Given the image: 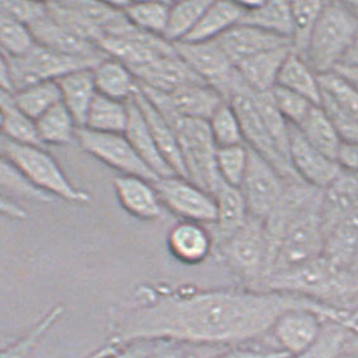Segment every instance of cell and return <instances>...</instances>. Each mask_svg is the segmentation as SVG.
<instances>
[{"label":"cell","instance_id":"24","mask_svg":"<svg viewBox=\"0 0 358 358\" xmlns=\"http://www.w3.org/2000/svg\"><path fill=\"white\" fill-rule=\"evenodd\" d=\"M128 106H129V120H128L124 136L132 145L134 151L147 166L159 176V179L178 176L159 152L151 129L133 98L128 101Z\"/></svg>","mask_w":358,"mask_h":358},{"label":"cell","instance_id":"14","mask_svg":"<svg viewBox=\"0 0 358 358\" xmlns=\"http://www.w3.org/2000/svg\"><path fill=\"white\" fill-rule=\"evenodd\" d=\"M289 161L294 173L306 185L324 192L342 173L336 159L313 147L296 127L290 124Z\"/></svg>","mask_w":358,"mask_h":358},{"label":"cell","instance_id":"38","mask_svg":"<svg viewBox=\"0 0 358 358\" xmlns=\"http://www.w3.org/2000/svg\"><path fill=\"white\" fill-rule=\"evenodd\" d=\"M325 1H292V48L300 57H304L313 31Z\"/></svg>","mask_w":358,"mask_h":358},{"label":"cell","instance_id":"19","mask_svg":"<svg viewBox=\"0 0 358 358\" xmlns=\"http://www.w3.org/2000/svg\"><path fill=\"white\" fill-rule=\"evenodd\" d=\"M167 247L181 264L199 265L214 251V238L204 224L182 220L170 229Z\"/></svg>","mask_w":358,"mask_h":358},{"label":"cell","instance_id":"37","mask_svg":"<svg viewBox=\"0 0 358 358\" xmlns=\"http://www.w3.org/2000/svg\"><path fill=\"white\" fill-rule=\"evenodd\" d=\"M64 312L65 308L62 306H55L51 308L20 338L15 339L14 342L1 350V358H31L34 350L42 342V339L46 337L50 329L64 315Z\"/></svg>","mask_w":358,"mask_h":358},{"label":"cell","instance_id":"58","mask_svg":"<svg viewBox=\"0 0 358 358\" xmlns=\"http://www.w3.org/2000/svg\"><path fill=\"white\" fill-rule=\"evenodd\" d=\"M347 4L350 6L352 9V12L356 14V17L358 18V1H347Z\"/></svg>","mask_w":358,"mask_h":358},{"label":"cell","instance_id":"53","mask_svg":"<svg viewBox=\"0 0 358 358\" xmlns=\"http://www.w3.org/2000/svg\"><path fill=\"white\" fill-rule=\"evenodd\" d=\"M150 358H187L176 343L167 341H152Z\"/></svg>","mask_w":358,"mask_h":358},{"label":"cell","instance_id":"35","mask_svg":"<svg viewBox=\"0 0 358 358\" xmlns=\"http://www.w3.org/2000/svg\"><path fill=\"white\" fill-rule=\"evenodd\" d=\"M14 104L29 118L37 120L62 101L57 81H43L12 94Z\"/></svg>","mask_w":358,"mask_h":358},{"label":"cell","instance_id":"22","mask_svg":"<svg viewBox=\"0 0 358 358\" xmlns=\"http://www.w3.org/2000/svg\"><path fill=\"white\" fill-rule=\"evenodd\" d=\"M292 46L259 53L237 65L241 79L253 93H270L279 80L280 71L292 52Z\"/></svg>","mask_w":358,"mask_h":358},{"label":"cell","instance_id":"13","mask_svg":"<svg viewBox=\"0 0 358 358\" xmlns=\"http://www.w3.org/2000/svg\"><path fill=\"white\" fill-rule=\"evenodd\" d=\"M162 206L182 220L213 226L217 220V204L210 192L181 176L161 178L153 182Z\"/></svg>","mask_w":358,"mask_h":358},{"label":"cell","instance_id":"59","mask_svg":"<svg viewBox=\"0 0 358 358\" xmlns=\"http://www.w3.org/2000/svg\"><path fill=\"white\" fill-rule=\"evenodd\" d=\"M339 358H358V353H343Z\"/></svg>","mask_w":358,"mask_h":358},{"label":"cell","instance_id":"41","mask_svg":"<svg viewBox=\"0 0 358 358\" xmlns=\"http://www.w3.org/2000/svg\"><path fill=\"white\" fill-rule=\"evenodd\" d=\"M0 41L1 55L7 57H20L37 45L29 26L6 13L0 15Z\"/></svg>","mask_w":358,"mask_h":358},{"label":"cell","instance_id":"42","mask_svg":"<svg viewBox=\"0 0 358 358\" xmlns=\"http://www.w3.org/2000/svg\"><path fill=\"white\" fill-rule=\"evenodd\" d=\"M208 124L218 148L245 145L238 115L229 101H224L219 106Z\"/></svg>","mask_w":358,"mask_h":358},{"label":"cell","instance_id":"9","mask_svg":"<svg viewBox=\"0 0 358 358\" xmlns=\"http://www.w3.org/2000/svg\"><path fill=\"white\" fill-rule=\"evenodd\" d=\"M228 101L232 104L238 115L245 146L259 153L266 161H268L285 179L301 181L296 176V173H294L290 162L281 153L279 147L276 146L275 141L272 140L271 134L267 131L265 123L261 118L253 93L245 87L241 76H238Z\"/></svg>","mask_w":358,"mask_h":358},{"label":"cell","instance_id":"43","mask_svg":"<svg viewBox=\"0 0 358 358\" xmlns=\"http://www.w3.org/2000/svg\"><path fill=\"white\" fill-rule=\"evenodd\" d=\"M322 96L358 120V90L336 71L319 75Z\"/></svg>","mask_w":358,"mask_h":358},{"label":"cell","instance_id":"5","mask_svg":"<svg viewBox=\"0 0 358 358\" xmlns=\"http://www.w3.org/2000/svg\"><path fill=\"white\" fill-rule=\"evenodd\" d=\"M214 251L247 289L264 290L270 275L265 220L250 215L245 226L215 245Z\"/></svg>","mask_w":358,"mask_h":358},{"label":"cell","instance_id":"12","mask_svg":"<svg viewBox=\"0 0 358 358\" xmlns=\"http://www.w3.org/2000/svg\"><path fill=\"white\" fill-rule=\"evenodd\" d=\"M289 182L290 180L250 148L247 173L239 189L251 217L265 220L282 199Z\"/></svg>","mask_w":358,"mask_h":358},{"label":"cell","instance_id":"15","mask_svg":"<svg viewBox=\"0 0 358 358\" xmlns=\"http://www.w3.org/2000/svg\"><path fill=\"white\" fill-rule=\"evenodd\" d=\"M327 322L310 309H292L276 320L271 333L279 350L295 357L317 345Z\"/></svg>","mask_w":358,"mask_h":358},{"label":"cell","instance_id":"57","mask_svg":"<svg viewBox=\"0 0 358 358\" xmlns=\"http://www.w3.org/2000/svg\"><path fill=\"white\" fill-rule=\"evenodd\" d=\"M343 353H358V336L352 334L347 345H345V352Z\"/></svg>","mask_w":358,"mask_h":358},{"label":"cell","instance_id":"47","mask_svg":"<svg viewBox=\"0 0 358 358\" xmlns=\"http://www.w3.org/2000/svg\"><path fill=\"white\" fill-rule=\"evenodd\" d=\"M273 100L289 124L299 128L317 104L284 87H276L271 92Z\"/></svg>","mask_w":358,"mask_h":358},{"label":"cell","instance_id":"6","mask_svg":"<svg viewBox=\"0 0 358 358\" xmlns=\"http://www.w3.org/2000/svg\"><path fill=\"white\" fill-rule=\"evenodd\" d=\"M322 199L323 192L317 194L294 215L281 239L271 275L306 265L324 256Z\"/></svg>","mask_w":358,"mask_h":358},{"label":"cell","instance_id":"7","mask_svg":"<svg viewBox=\"0 0 358 358\" xmlns=\"http://www.w3.org/2000/svg\"><path fill=\"white\" fill-rule=\"evenodd\" d=\"M1 159H7L20 173L53 198L85 204L90 201L87 192H81L69 180L57 161L43 147L20 145L1 137Z\"/></svg>","mask_w":358,"mask_h":358},{"label":"cell","instance_id":"50","mask_svg":"<svg viewBox=\"0 0 358 358\" xmlns=\"http://www.w3.org/2000/svg\"><path fill=\"white\" fill-rule=\"evenodd\" d=\"M1 13L9 14L15 20H20L27 26H31L36 20H40L47 14V3L41 1H1Z\"/></svg>","mask_w":358,"mask_h":358},{"label":"cell","instance_id":"8","mask_svg":"<svg viewBox=\"0 0 358 358\" xmlns=\"http://www.w3.org/2000/svg\"><path fill=\"white\" fill-rule=\"evenodd\" d=\"M165 117L178 136L187 179L214 195L223 181L217 169L218 147L214 143L208 122L187 120L176 110Z\"/></svg>","mask_w":358,"mask_h":358},{"label":"cell","instance_id":"18","mask_svg":"<svg viewBox=\"0 0 358 358\" xmlns=\"http://www.w3.org/2000/svg\"><path fill=\"white\" fill-rule=\"evenodd\" d=\"M113 185L120 206L134 218L156 220L162 215V203L152 181L120 175L114 179Z\"/></svg>","mask_w":358,"mask_h":358},{"label":"cell","instance_id":"23","mask_svg":"<svg viewBox=\"0 0 358 358\" xmlns=\"http://www.w3.org/2000/svg\"><path fill=\"white\" fill-rule=\"evenodd\" d=\"M217 204V220L210 231L214 238V247L220 245L226 239L245 226L250 218L245 196L239 187L222 182L214 192Z\"/></svg>","mask_w":358,"mask_h":358},{"label":"cell","instance_id":"32","mask_svg":"<svg viewBox=\"0 0 358 358\" xmlns=\"http://www.w3.org/2000/svg\"><path fill=\"white\" fill-rule=\"evenodd\" d=\"M128 101L112 99L98 94L90 106L84 128L94 132L124 134L129 120Z\"/></svg>","mask_w":358,"mask_h":358},{"label":"cell","instance_id":"33","mask_svg":"<svg viewBox=\"0 0 358 358\" xmlns=\"http://www.w3.org/2000/svg\"><path fill=\"white\" fill-rule=\"evenodd\" d=\"M36 124L41 142L45 147L69 145L71 141L76 140V132L79 129L73 114L62 101L36 120Z\"/></svg>","mask_w":358,"mask_h":358},{"label":"cell","instance_id":"48","mask_svg":"<svg viewBox=\"0 0 358 358\" xmlns=\"http://www.w3.org/2000/svg\"><path fill=\"white\" fill-rule=\"evenodd\" d=\"M319 106L327 114L328 120H331L343 143H358V120L352 117L351 114L345 113L323 96Z\"/></svg>","mask_w":358,"mask_h":358},{"label":"cell","instance_id":"26","mask_svg":"<svg viewBox=\"0 0 358 358\" xmlns=\"http://www.w3.org/2000/svg\"><path fill=\"white\" fill-rule=\"evenodd\" d=\"M175 109L187 120L209 122L219 106L228 100L204 83L190 84L169 94Z\"/></svg>","mask_w":358,"mask_h":358},{"label":"cell","instance_id":"1","mask_svg":"<svg viewBox=\"0 0 358 358\" xmlns=\"http://www.w3.org/2000/svg\"><path fill=\"white\" fill-rule=\"evenodd\" d=\"M310 309L356 332L355 318L294 294L252 289H142L132 304L114 309L106 341L117 345L167 341L237 345L271 332L284 313Z\"/></svg>","mask_w":358,"mask_h":358},{"label":"cell","instance_id":"34","mask_svg":"<svg viewBox=\"0 0 358 358\" xmlns=\"http://www.w3.org/2000/svg\"><path fill=\"white\" fill-rule=\"evenodd\" d=\"M298 129L313 147L324 153L325 156L337 159L343 142L320 106H314Z\"/></svg>","mask_w":358,"mask_h":358},{"label":"cell","instance_id":"31","mask_svg":"<svg viewBox=\"0 0 358 358\" xmlns=\"http://www.w3.org/2000/svg\"><path fill=\"white\" fill-rule=\"evenodd\" d=\"M0 110H1V137L13 141L20 145L43 147L37 131L36 120L23 113L14 104L12 94L1 92L0 95Z\"/></svg>","mask_w":358,"mask_h":358},{"label":"cell","instance_id":"21","mask_svg":"<svg viewBox=\"0 0 358 358\" xmlns=\"http://www.w3.org/2000/svg\"><path fill=\"white\" fill-rule=\"evenodd\" d=\"M133 99L143 114L164 159H166L167 164L171 166L178 176L187 179L179 140L171 124L162 114L159 113L157 108L153 106L146 95L141 92V89H138Z\"/></svg>","mask_w":358,"mask_h":358},{"label":"cell","instance_id":"2","mask_svg":"<svg viewBox=\"0 0 358 358\" xmlns=\"http://www.w3.org/2000/svg\"><path fill=\"white\" fill-rule=\"evenodd\" d=\"M264 290L294 294L339 312L358 313V272L345 270L322 256L287 271L271 275Z\"/></svg>","mask_w":358,"mask_h":358},{"label":"cell","instance_id":"56","mask_svg":"<svg viewBox=\"0 0 358 358\" xmlns=\"http://www.w3.org/2000/svg\"><path fill=\"white\" fill-rule=\"evenodd\" d=\"M343 66H357L358 65V34L356 40L353 42L348 53L345 55V60L341 64ZM339 65V66H341Z\"/></svg>","mask_w":358,"mask_h":358},{"label":"cell","instance_id":"25","mask_svg":"<svg viewBox=\"0 0 358 358\" xmlns=\"http://www.w3.org/2000/svg\"><path fill=\"white\" fill-rule=\"evenodd\" d=\"M94 69H81L57 80L64 106L73 114L79 128L85 127L90 106L98 95Z\"/></svg>","mask_w":358,"mask_h":358},{"label":"cell","instance_id":"52","mask_svg":"<svg viewBox=\"0 0 358 358\" xmlns=\"http://www.w3.org/2000/svg\"><path fill=\"white\" fill-rule=\"evenodd\" d=\"M212 358H292L281 350H250L237 348Z\"/></svg>","mask_w":358,"mask_h":358},{"label":"cell","instance_id":"54","mask_svg":"<svg viewBox=\"0 0 358 358\" xmlns=\"http://www.w3.org/2000/svg\"><path fill=\"white\" fill-rule=\"evenodd\" d=\"M1 213L9 218L26 219L27 213L22 206L15 204L14 201L8 199L7 196H3L1 199Z\"/></svg>","mask_w":358,"mask_h":358},{"label":"cell","instance_id":"39","mask_svg":"<svg viewBox=\"0 0 358 358\" xmlns=\"http://www.w3.org/2000/svg\"><path fill=\"white\" fill-rule=\"evenodd\" d=\"M171 6L169 1H131L124 13L142 31L164 37Z\"/></svg>","mask_w":358,"mask_h":358},{"label":"cell","instance_id":"36","mask_svg":"<svg viewBox=\"0 0 358 358\" xmlns=\"http://www.w3.org/2000/svg\"><path fill=\"white\" fill-rule=\"evenodd\" d=\"M210 3L212 1L208 0H184L173 3L164 38L173 45L185 41Z\"/></svg>","mask_w":358,"mask_h":358},{"label":"cell","instance_id":"51","mask_svg":"<svg viewBox=\"0 0 358 358\" xmlns=\"http://www.w3.org/2000/svg\"><path fill=\"white\" fill-rule=\"evenodd\" d=\"M336 161L343 173L358 178V143H342Z\"/></svg>","mask_w":358,"mask_h":358},{"label":"cell","instance_id":"17","mask_svg":"<svg viewBox=\"0 0 358 358\" xmlns=\"http://www.w3.org/2000/svg\"><path fill=\"white\" fill-rule=\"evenodd\" d=\"M217 41L236 67L259 53L280 47L292 46V41L289 38L243 23L233 27Z\"/></svg>","mask_w":358,"mask_h":358},{"label":"cell","instance_id":"46","mask_svg":"<svg viewBox=\"0 0 358 358\" xmlns=\"http://www.w3.org/2000/svg\"><path fill=\"white\" fill-rule=\"evenodd\" d=\"M353 333L345 325L327 322L317 345L292 358H339Z\"/></svg>","mask_w":358,"mask_h":358},{"label":"cell","instance_id":"55","mask_svg":"<svg viewBox=\"0 0 358 358\" xmlns=\"http://www.w3.org/2000/svg\"><path fill=\"white\" fill-rule=\"evenodd\" d=\"M334 71L339 73L342 78H345L347 81H350L352 85L358 90V65L357 66H343V65H341Z\"/></svg>","mask_w":358,"mask_h":358},{"label":"cell","instance_id":"44","mask_svg":"<svg viewBox=\"0 0 358 358\" xmlns=\"http://www.w3.org/2000/svg\"><path fill=\"white\" fill-rule=\"evenodd\" d=\"M250 161V148L245 145L217 148V169L223 182L241 187Z\"/></svg>","mask_w":358,"mask_h":358},{"label":"cell","instance_id":"27","mask_svg":"<svg viewBox=\"0 0 358 358\" xmlns=\"http://www.w3.org/2000/svg\"><path fill=\"white\" fill-rule=\"evenodd\" d=\"M243 15L245 9L239 1H212L192 34L182 42L218 40L220 36L241 23Z\"/></svg>","mask_w":358,"mask_h":358},{"label":"cell","instance_id":"11","mask_svg":"<svg viewBox=\"0 0 358 358\" xmlns=\"http://www.w3.org/2000/svg\"><path fill=\"white\" fill-rule=\"evenodd\" d=\"M76 141L85 152L122 175L140 176L152 182L159 179L141 159L124 134L94 132L83 127L76 132Z\"/></svg>","mask_w":358,"mask_h":358},{"label":"cell","instance_id":"20","mask_svg":"<svg viewBox=\"0 0 358 358\" xmlns=\"http://www.w3.org/2000/svg\"><path fill=\"white\" fill-rule=\"evenodd\" d=\"M29 28L38 45L47 47L56 52L79 57L108 56L100 50L98 45L80 38L76 34L70 32L65 27L61 26L60 23L51 18L48 13L40 20H36Z\"/></svg>","mask_w":358,"mask_h":358},{"label":"cell","instance_id":"45","mask_svg":"<svg viewBox=\"0 0 358 358\" xmlns=\"http://www.w3.org/2000/svg\"><path fill=\"white\" fill-rule=\"evenodd\" d=\"M1 189L20 199L31 200L37 203L48 204L55 198L46 192L41 190L31 180L20 173L18 169L9 164L7 159H1Z\"/></svg>","mask_w":358,"mask_h":358},{"label":"cell","instance_id":"40","mask_svg":"<svg viewBox=\"0 0 358 358\" xmlns=\"http://www.w3.org/2000/svg\"><path fill=\"white\" fill-rule=\"evenodd\" d=\"M253 93V92H252ZM253 98L259 109L261 118L265 123L272 140L279 147L281 153L289 161V141H290V124L281 114L276 106L271 92L270 93H253ZM290 162V161H289Z\"/></svg>","mask_w":358,"mask_h":358},{"label":"cell","instance_id":"49","mask_svg":"<svg viewBox=\"0 0 358 358\" xmlns=\"http://www.w3.org/2000/svg\"><path fill=\"white\" fill-rule=\"evenodd\" d=\"M152 348L151 342H134L131 345H117L106 341V343L89 355L87 358H150Z\"/></svg>","mask_w":358,"mask_h":358},{"label":"cell","instance_id":"4","mask_svg":"<svg viewBox=\"0 0 358 358\" xmlns=\"http://www.w3.org/2000/svg\"><path fill=\"white\" fill-rule=\"evenodd\" d=\"M104 57H79L56 52L47 47L36 46L20 57L1 55L0 84L1 92L14 94L43 81H57L67 73L81 69H94Z\"/></svg>","mask_w":358,"mask_h":358},{"label":"cell","instance_id":"30","mask_svg":"<svg viewBox=\"0 0 358 358\" xmlns=\"http://www.w3.org/2000/svg\"><path fill=\"white\" fill-rule=\"evenodd\" d=\"M241 23L292 41V1H261L257 7L245 10Z\"/></svg>","mask_w":358,"mask_h":358},{"label":"cell","instance_id":"60","mask_svg":"<svg viewBox=\"0 0 358 358\" xmlns=\"http://www.w3.org/2000/svg\"><path fill=\"white\" fill-rule=\"evenodd\" d=\"M356 324H357V329H358V313H357V314H356ZM355 336H358V333H357V334H355Z\"/></svg>","mask_w":358,"mask_h":358},{"label":"cell","instance_id":"28","mask_svg":"<svg viewBox=\"0 0 358 358\" xmlns=\"http://www.w3.org/2000/svg\"><path fill=\"white\" fill-rule=\"evenodd\" d=\"M94 79L100 95L128 101L140 89V83L132 70L120 61L108 57L94 67Z\"/></svg>","mask_w":358,"mask_h":358},{"label":"cell","instance_id":"29","mask_svg":"<svg viewBox=\"0 0 358 358\" xmlns=\"http://www.w3.org/2000/svg\"><path fill=\"white\" fill-rule=\"evenodd\" d=\"M276 87L299 94L314 104L320 106L322 89L319 75L303 57L292 51L280 71Z\"/></svg>","mask_w":358,"mask_h":358},{"label":"cell","instance_id":"3","mask_svg":"<svg viewBox=\"0 0 358 358\" xmlns=\"http://www.w3.org/2000/svg\"><path fill=\"white\" fill-rule=\"evenodd\" d=\"M358 34V18L347 1H325L304 60L318 75L332 73L345 60Z\"/></svg>","mask_w":358,"mask_h":358},{"label":"cell","instance_id":"16","mask_svg":"<svg viewBox=\"0 0 358 358\" xmlns=\"http://www.w3.org/2000/svg\"><path fill=\"white\" fill-rule=\"evenodd\" d=\"M132 73L141 85L166 94L173 93L190 84L204 83L178 53L161 56L145 66L134 69Z\"/></svg>","mask_w":358,"mask_h":358},{"label":"cell","instance_id":"10","mask_svg":"<svg viewBox=\"0 0 358 358\" xmlns=\"http://www.w3.org/2000/svg\"><path fill=\"white\" fill-rule=\"evenodd\" d=\"M175 51L206 85L218 90L227 100L238 80L237 67L218 41L179 42Z\"/></svg>","mask_w":358,"mask_h":358}]
</instances>
